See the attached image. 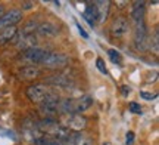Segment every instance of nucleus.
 I'll list each match as a JSON object with an SVG mask.
<instances>
[{
  "label": "nucleus",
  "instance_id": "f257e3e1",
  "mask_svg": "<svg viewBox=\"0 0 159 145\" xmlns=\"http://www.w3.org/2000/svg\"><path fill=\"white\" fill-rule=\"evenodd\" d=\"M59 105H61V98L56 93H49L43 102L40 104V113L50 120H56L57 114H59Z\"/></svg>",
  "mask_w": 159,
  "mask_h": 145
},
{
  "label": "nucleus",
  "instance_id": "f03ea898",
  "mask_svg": "<svg viewBox=\"0 0 159 145\" xmlns=\"http://www.w3.org/2000/svg\"><path fill=\"white\" fill-rule=\"evenodd\" d=\"M41 64L44 65L46 68H52V70H57V68H63L65 65L68 64V56L63 53H46L44 59Z\"/></svg>",
  "mask_w": 159,
  "mask_h": 145
},
{
  "label": "nucleus",
  "instance_id": "7ed1b4c3",
  "mask_svg": "<svg viewBox=\"0 0 159 145\" xmlns=\"http://www.w3.org/2000/svg\"><path fill=\"white\" fill-rule=\"evenodd\" d=\"M49 89L46 85H34V86H30L27 90H25V95H27V98L31 101V102H34V104H41L43 102V99L49 95Z\"/></svg>",
  "mask_w": 159,
  "mask_h": 145
},
{
  "label": "nucleus",
  "instance_id": "20e7f679",
  "mask_svg": "<svg viewBox=\"0 0 159 145\" xmlns=\"http://www.w3.org/2000/svg\"><path fill=\"white\" fill-rule=\"evenodd\" d=\"M136 28V37H134V43H136V47L139 51H146L149 47V39H148V27L144 21H139Z\"/></svg>",
  "mask_w": 159,
  "mask_h": 145
},
{
  "label": "nucleus",
  "instance_id": "39448f33",
  "mask_svg": "<svg viewBox=\"0 0 159 145\" xmlns=\"http://www.w3.org/2000/svg\"><path fill=\"white\" fill-rule=\"evenodd\" d=\"M22 19V11L19 9H12L7 13H5L0 18V30L9 28V27H15L19 21Z\"/></svg>",
  "mask_w": 159,
  "mask_h": 145
},
{
  "label": "nucleus",
  "instance_id": "423d86ee",
  "mask_svg": "<svg viewBox=\"0 0 159 145\" xmlns=\"http://www.w3.org/2000/svg\"><path fill=\"white\" fill-rule=\"evenodd\" d=\"M46 81L52 85V86H56L61 87L63 90H69L71 87H74V80L69 79L68 75H63V74H53L46 77Z\"/></svg>",
  "mask_w": 159,
  "mask_h": 145
},
{
  "label": "nucleus",
  "instance_id": "0eeeda50",
  "mask_svg": "<svg viewBox=\"0 0 159 145\" xmlns=\"http://www.w3.org/2000/svg\"><path fill=\"white\" fill-rule=\"evenodd\" d=\"M87 118L81 114H72L68 116L66 122H65V128L68 130H74V132H81L87 128Z\"/></svg>",
  "mask_w": 159,
  "mask_h": 145
},
{
  "label": "nucleus",
  "instance_id": "6e6552de",
  "mask_svg": "<svg viewBox=\"0 0 159 145\" xmlns=\"http://www.w3.org/2000/svg\"><path fill=\"white\" fill-rule=\"evenodd\" d=\"M46 53L47 52L40 49V47H33V49H28V51H25L22 53V59L25 62H28L30 65H37L43 62Z\"/></svg>",
  "mask_w": 159,
  "mask_h": 145
},
{
  "label": "nucleus",
  "instance_id": "1a4fd4ad",
  "mask_svg": "<svg viewBox=\"0 0 159 145\" xmlns=\"http://www.w3.org/2000/svg\"><path fill=\"white\" fill-rule=\"evenodd\" d=\"M130 30V24H128V19L124 17H118L115 19L112 25H111V31H112V36L115 37H122L128 33Z\"/></svg>",
  "mask_w": 159,
  "mask_h": 145
},
{
  "label": "nucleus",
  "instance_id": "9d476101",
  "mask_svg": "<svg viewBox=\"0 0 159 145\" xmlns=\"http://www.w3.org/2000/svg\"><path fill=\"white\" fill-rule=\"evenodd\" d=\"M16 46L19 49H22L24 52L28 51V49H33V47H37V37L34 34H22V33H19L16 39Z\"/></svg>",
  "mask_w": 159,
  "mask_h": 145
},
{
  "label": "nucleus",
  "instance_id": "9b49d317",
  "mask_svg": "<svg viewBox=\"0 0 159 145\" xmlns=\"http://www.w3.org/2000/svg\"><path fill=\"white\" fill-rule=\"evenodd\" d=\"M93 105V98L90 95H84L81 98L72 99V110H74V114H80V113H84Z\"/></svg>",
  "mask_w": 159,
  "mask_h": 145
},
{
  "label": "nucleus",
  "instance_id": "f8f14e48",
  "mask_svg": "<svg viewBox=\"0 0 159 145\" xmlns=\"http://www.w3.org/2000/svg\"><path fill=\"white\" fill-rule=\"evenodd\" d=\"M37 33L40 36H43V37H55V36L59 34V27L56 24L50 22V21H46V22L39 24Z\"/></svg>",
  "mask_w": 159,
  "mask_h": 145
},
{
  "label": "nucleus",
  "instance_id": "ddd939ff",
  "mask_svg": "<svg viewBox=\"0 0 159 145\" xmlns=\"http://www.w3.org/2000/svg\"><path fill=\"white\" fill-rule=\"evenodd\" d=\"M93 5L96 7L97 21H99V22H105L106 18H108L109 9H111V2H108V0H100V2H94Z\"/></svg>",
  "mask_w": 159,
  "mask_h": 145
},
{
  "label": "nucleus",
  "instance_id": "4468645a",
  "mask_svg": "<svg viewBox=\"0 0 159 145\" xmlns=\"http://www.w3.org/2000/svg\"><path fill=\"white\" fill-rule=\"evenodd\" d=\"M144 13H146V3L144 2H134L133 7H131V18L136 22H139V21H143Z\"/></svg>",
  "mask_w": 159,
  "mask_h": 145
},
{
  "label": "nucleus",
  "instance_id": "2eb2a0df",
  "mask_svg": "<svg viewBox=\"0 0 159 145\" xmlns=\"http://www.w3.org/2000/svg\"><path fill=\"white\" fill-rule=\"evenodd\" d=\"M83 18H84L87 24L90 27H94L96 25V21H97V15H96V7L93 3H89V6L85 7V11L83 12Z\"/></svg>",
  "mask_w": 159,
  "mask_h": 145
},
{
  "label": "nucleus",
  "instance_id": "dca6fc26",
  "mask_svg": "<svg viewBox=\"0 0 159 145\" xmlns=\"http://www.w3.org/2000/svg\"><path fill=\"white\" fill-rule=\"evenodd\" d=\"M40 74H41V71H40L37 67H34V65L24 67L22 70H21V73H19V75L22 77L24 80H33L35 77H39Z\"/></svg>",
  "mask_w": 159,
  "mask_h": 145
},
{
  "label": "nucleus",
  "instance_id": "f3484780",
  "mask_svg": "<svg viewBox=\"0 0 159 145\" xmlns=\"http://www.w3.org/2000/svg\"><path fill=\"white\" fill-rule=\"evenodd\" d=\"M16 36V27H9V28L0 30V45H6Z\"/></svg>",
  "mask_w": 159,
  "mask_h": 145
},
{
  "label": "nucleus",
  "instance_id": "a211bd4d",
  "mask_svg": "<svg viewBox=\"0 0 159 145\" xmlns=\"http://www.w3.org/2000/svg\"><path fill=\"white\" fill-rule=\"evenodd\" d=\"M72 141H74V145H94V142H93L90 136L83 133H75L72 136Z\"/></svg>",
  "mask_w": 159,
  "mask_h": 145
},
{
  "label": "nucleus",
  "instance_id": "6ab92c4d",
  "mask_svg": "<svg viewBox=\"0 0 159 145\" xmlns=\"http://www.w3.org/2000/svg\"><path fill=\"white\" fill-rule=\"evenodd\" d=\"M108 56H109V59L114 62V64H116V65H121V62H122V58H121V53L116 51V49H108Z\"/></svg>",
  "mask_w": 159,
  "mask_h": 145
},
{
  "label": "nucleus",
  "instance_id": "aec40b11",
  "mask_svg": "<svg viewBox=\"0 0 159 145\" xmlns=\"http://www.w3.org/2000/svg\"><path fill=\"white\" fill-rule=\"evenodd\" d=\"M37 27H39V24L35 21H30L28 24L24 25V28L19 33H22V34H34V31H37Z\"/></svg>",
  "mask_w": 159,
  "mask_h": 145
},
{
  "label": "nucleus",
  "instance_id": "412c9836",
  "mask_svg": "<svg viewBox=\"0 0 159 145\" xmlns=\"http://www.w3.org/2000/svg\"><path fill=\"white\" fill-rule=\"evenodd\" d=\"M96 67L97 70L100 71L102 74H108V68H106V64H105V61L102 58H97L96 59Z\"/></svg>",
  "mask_w": 159,
  "mask_h": 145
},
{
  "label": "nucleus",
  "instance_id": "4be33fe9",
  "mask_svg": "<svg viewBox=\"0 0 159 145\" xmlns=\"http://www.w3.org/2000/svg\"><path fill=\"white\" fill-rule=\"evenodd\" d=\"M128 110H130L133 114H142V107H140L139 102H130Z\"/></svg>",
  "mask_w": 159,
  "mask_h": 145
},
{
  "label": "nucleus",
  "instance_id": "5701e85b",
  "mask_svg": "<svg viewBox=\"0 0 159 145\" xmlns=\"http://www.w3.org/2000/svg\"><path fill=\"white\" fill-rule=\"evenodd\" d=\"M150 47H153V52L158 53V49H159V33H158V31H155L153 41L150 43Z\"/></svg>",
  "mask_w": 159,
  "mask_h": 145
},
{
  "label": "nucleus",
  "instance_id": "b1692460",
  "mask_svg": "<svg viewBox=\"0 0 159 145\" xmlns=\"http://www.w3.org/2000/svg\"><path fill=\"white\" fill-rule=\"evenodd\" d=\"M140 98L146 99V101H152V99H156L158 98V93H149V92H144V90H142L140 92Z\"/></svg>",
  "mask_w": 159,
  "mask_h": 145
},
{
  "label": "nucleus",
  "instance_id": "393cba45",
  "mask_svg": "<svg viewBox=\"0 0 159 145\" xmlns=\"http://www.w3.org/2000/svg\"><path fill=\"white\" fill-rule=\"evenodd\" d=\"M127 139H125V144L127 145H133L134 142V132H127V136H125Z\"/></svg>",
  "mask_w": 159,
  "mask_h": 145
},
{
  "label": "nucleus",
  "instance_id": "a878e982",
  "mask_svg": "<svg viewBox=\"0 0 159 145\" xmlns=\"http://www.w3.org/2000/svg\"><path fill=\"white\" fill-rule=\"evenodd\" d=\"M121 93H122V96H128L131 93V87L124 85V86H121Z\"/></svg>",
  "mask_w": 159,
  "mask_h": 145
},
{
  "label": "nucleus",
  "instance_id": "bb28decb",
  "mask_svg": "<svg viewBox=\"0 0 159 145\" xmlns=\"http://www.w3.org/2000/svg\"><path fill=\"white\" fill-rule=\"evenodd\" d=\"M77 28H78L80 34L83 36V37H84V39H89V34H87V33H85V31H84V28H83V27H81V25H80L78 22H77Z\"/></svg>",
  "mask_w": 159,
  "mask_h": 145
},
{
  "label": "nucleus",
  "instance_id": "cd10ccee",
  "mask_svg": "<svg viewBox=\"0 0 159 145\" xmlns=\"http://www.w3.org/2000/svg\"><path fill=\"white\" fill-rule=\"evenodd\" d=\"M31 7H34V3L33 2H22V9H31Z\"/></svg>",
  "mask_w": 159,
  "mask_h": 145
},
{
  "label": "nucleus",
  "instance_id": "c85d7f7f",
  "mask_svg": "<svg viewBox=\"0 0 159 145\" xmlns=\"http://www.w3.org/2000/svg\"><path fill=\"white\" fill-rule=\"evenodd\" d=\"M3 15H5V6L0 5V18L3 17Z\"/></svg>",
  "mask_w": 159,
  "mask_h": 145
},
{
  "label": "nucleus",
  "instance_id": "c756f323",
  "mask_svg": "<svg viewBox=\"0 0 159 145\" xmlns=\"http://www.w3.org/2000/svg\"><path fill=\"white\" fill-rule=\"evenodd\" d=\"M116 5H118V6H125V5H127V2H118Z\"/></svg>",
  "mask_w": 159,
  "mask_h": 145
}]
</instances>
